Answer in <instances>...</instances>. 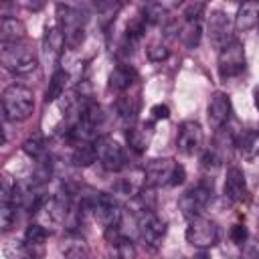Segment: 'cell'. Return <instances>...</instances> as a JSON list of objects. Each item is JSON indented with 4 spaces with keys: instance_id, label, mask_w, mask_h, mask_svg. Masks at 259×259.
I'll return each mask as SVG.
<instances>
[{
    "instance_id": "obj_1",
    "label": "cell",
    "mask_w": 259,
    "mask_h": 259,
    "mask_svg": "<svg viewBox=\"0 0 259 259\" xmlns=\"http://www.w3.org/2000/svg\"><path fill=\"white\" fill-rule=\"evenodd\" d=\"M34 111V93L24 85H8L2 91V113L8 121H24Z\"/></svg>"
},
{
    "instance_id": "obj_2",
    "label": "cell",
    "mask_w": 259,
    "mask_h": 259,
    "mask_svg": "<svg viewBox=\"0 0 259 259\" xmlns=\"http://www.w3.org/2000/svg\"><path fill=\"white\" fill-rule=\"evenodd\" d=\"M0 61H2L4 69L10 71L12 75H28L38 65L36 55L20 40L18 42H2Z\"/></svg>"
},
{
    "instance_id": "obj_3",
    "label": "cell",
    "mask_w": 259,
    "mask_h": 259,
    "mask_svg": "<svg viewBox=\"0 0 259 259\" xmlns=\"http://www.w3.org/2000/svg\"><path fill=\"white\" fill-rule=\"evenodd\" d=\"M83 208L89 210L93 214V219L103 229L117 227L119 221H121V217H123V210H121L119 202L111 194H105V192H97V194L85 198L83 200Z\"/></svg>"
},
{
    "instance_id": "obj_4",
    "label": "cell",
    "mask_w": 259,
    "mask_h": 259,
    "mask_svg": "<svg viewBox=\"0 0 259 259\" xmlns=\"http://www.w3.org/2000/svg\"><path fill=\"white\" fill-rule=\"evenodd\" d=\"M57 22L69 49H79L85 40V18L83 14L67 4L57 6Z\"/></svg>"
},
{
    "instance_id": "obj_5",
    "label": "cell",
    "mask_w": 259,
    "mask_h": 259,
    "mask_svg": "<svg viewBox=\"0 0 259 259\" xmlns=\"http://www.w3.org/2000/svg\"><path fill=\"white\" fill-rule=\"evenodd\" d=\"M184 237H186V243L192 245L194 249H210L219 241V227L210 219L198 214V217L188 219Z\"/></svg>"
},
{
    "instance_id": "obj_6",
    "label": "cell",
    "mask_w": 259,
    "mask_h": 259,
    "mask_svg": "<svg viewBox=\"0 0 259 259\" xmlns=\"http://www.w3.org/2000/svg\"><path fill=\"white\" fill-rule=\"evenodd\" d=\"M219 75L221 79H233L245 71V47L239 38H233L223 49H219Z\"/></svg>"
},
{
    "instance_id": "obj_7",
    "label": "cell",
    "mask_w": 259,
    "mask_h": 259,
    "mask_svg": "<svg viewBox=\"0 0 259 259\" xmlns=\"http://www.w3.org/2000/svg\"><path fill=\"white\" fill-rule=\"evenodd\" d=\"M136 221H138V235L144 241V245L150 249H158L166 235V223L154 212V208L138 210Z\"/></svg>"
},
{
    "instance_id": "obj_8",
    "label": "cell",
    "mask_w": 259,
    "mask_h": 259,
    "mask_svg": "<svg viewBox=\"0 0 259 259\" xmlns=\"http://www.w3.org/2000/svg\"><path fill=\"white\" fill-rule=\"evenodd\" d=\"M95 152H97V160L99 164L107 170V172H119L125 166V154L123 148L109 136H101L95 142Z\"/></svg>"
},
{
    "instance_id": "obj_9",
    "label": "cell",
    "mask_w": 259,
    "mask_h": 259,
    "mask_svg": "<svg viewBox=\"0 0 259 259\" xmlns=\"http://www.w3.org/2000/svg\"><path fill=\"white\" fill-rule=\"evenodd\" d=\"M212 200V186L208 184H196L192 186L188 192H184L178 200V208L182 210V214L186 219L198 217L202 214V210L208 206V202Z\"/></svg>"
},
{
    "instance_id": "obj_10",
    "label": "cell",
    "mask_w": 259,
    "mask_h": 259,
    "mask_svg": "<svg viewBox=\"0 0 259 259\" xmlns=\"http://www.w3.org/2000/svg\"><path fill=\"white\" fill-rule=\"evenodd\" d=\"M204 142V134L198 121H182L178 125V134H176V148L180 154L184 156H194L196 152H200Z\"/></svg>"
},
{
    "instance_id": "obj_11",
    "label": "cell",
    "mask_w": 259,
    "mask_h": 259,
    "mask_svg": "<svg viewBox=\"0 0 259 259\" xmlns=\"http://www.w3.org/2000/svg\"><path fill=\"white\" fill-rule=\"evenodd\" d=\"M233 26H235V22H231L223 10H212L208 14V22H206V34H208L210 45L214 49H223L227 42H231Z\"/></svg>"
},
{
    "instance_id": "obj_12",
    "label": "cell",
    "mask_w": 259,
    "mask_h": 259,
    "mask_svg": "<svg viewBox=\"0 0 259 259\" xmlns=\"http://www.w3.org/2000/svg\"><path fill=\"white\" fill-rule=\"evenodd\" d=\"M231 113H233V105H231V97L223 91H217L212 93L210 101H208V107H206V115H208V123L212 130H221L223 125L229 123L231 119Z\"/></svg>"
},
{
    "instance_id": "obj_13",
    "label": "cell",
    "mask_w": 259,
    "mask_h": 259,
    "mask_svg": "<svg viewBox=\"0 0 259 259\" xmlns=\"http://www.w3.org/2000/svg\"><path fill=\"white\" fill-rule=\"evenodd\" d=\"M176 168V162L172 158H154L144 166L146 172V184L156 188V186H164L170 184L172 172Z\"/></svg>"
},
{
    "instance_id": "obj_14",
    "label": "cell",
    "mask_w": 259,
    "mask_h": 259,
    "mask_svg": "<svg viewBox=\"0 0 259 259\" xmlns=\"http://www.w3.org/2000/svg\"><path fill=\"white\" fill-rule=\"evenodd\" d=\"M225 198L233 204H239L247 198V180L241 168H229L227 176H225V186H223Z\"/></svg>"
},
{
    "instance_id": "obj_15",
    "label": "cell",
    "mask_w": 259,
    "mask_h": 259,
    "mask_svg": "<svg viewBox=\"0 0 259 259\" xmlns=\"http://www.w3.org/2000/svg\"><path fill=\"white\" fill-rule=\"evenodd\" d=\"M259 22V0H245L239 4L237 14H235V30L237 32H247L255 28Z\"/></svg>"
},
{
    "instance_id": "obj_16",
    "label": "cell",
    "mask_w": 259,
    "mask_h": 259,
    "mask_svg": "<svg viewBox=\"0 0 259 259\" xmlns=\"http://www.w3.org/2000/svg\"><path fill=\"white\" fill-rule=\"evenodd\" d=\"M127 144L130 148L136 152V154H144L152 142V136H154V123H134L127 127Z\"/></svg>"
},
{
    "instance_id": "obj_17",
    "label": "cell",
    "mask_w": 259,
    "mask_h": 259,
    "mask_svg": "<svg viewBox=\"0 0 259 259\" xmlns=\"http://www.w3.org/2000/svg\"><path fill=\"white\" fill-rule=\"evenodd\" d=\"M65 36L61 32L59 26H51L47 28L45 36H42V57L49 61V63H57L63 55V49H65Z\"/></svg>"
},
{
    "instance_id": "obj_18",
    "label": "cell",
    "mask_w": 259,
    "mask_h": 259,
    "mask_svg": "<svg viewBox=\"0 0 259 259\" xmlns=\"http://www.w3.org/2000/svg\"><path fill=\"white\" fill-rule=\"evenodd\" d=\"M146 186H148V184H146V172H144V168H136V170H130V174H125L123 178L117 180L115 190H117L119 194H123V196L134 198V196H136L138 192H142Z\"/></svg>"
},
{
    "instance_id": "obj_19",
    "label": "cell",
    "mask_w": 259,
    "mask_h": 259,
    "mask_svg": "<svg viewBox=\"0 0 259 259\" xmlns=\"http://www.w3.org/2000/svg\"><path fill=\"white\" fill-rule=\"evenodd\" d=\"M136 81H138V75L130 65H117L109 75V89L123 93V91H130Z\"/></svg>"
},
{
    "instance_id": "obj_20",
    "label": "cell",
    "mask_w": 259,
    "mask_h": 259,
    "mask_svg": "<svg viewBox=\"0 0 259 259\" xmlns=\"http://www.w3.org/2000/svg\"><path fill=\"white\" fill-rule=\"evenodd\" d=\"M235 146L243 160H255L259 156V132L257 130H245L237 136Z\"/></svg>"
},
{
    "instance_id": "obj_21",
    "label": "cell",
    "mask_w": 259,
    "mask_h": 259,
    "mask_svg": "<svg viewBox=\"0 0 259 259\" xmlns=\"http://www.w3.org/2000/svg\"><path fill=\"white\" fill-rule=\"evenodd\" d=\"M115 109H117V113H119V119L130 127V125H134L136 123V115H138V97H132V95H127L125 91L117 97V101H115Z\"/></svg>"
},
{
    "instance_id": "obj_22",
    "label": "cell",
    "mask_w": 259,
    "mask_h": 259,
    "mask_svg": "<svg viewBox=\"0 0 259 259\" xmlns=\"http://www.w3.org/2000/svg\"><path fill=\"white\" fill-rule=\"evenodd\" d=\"M24 34H26V28L18 18H12V16L2 18V24H0L2 42H18V40L24 38Z\"/></svg>"
},
{
    "instance_id": "obj_23",
    "label": "cell",
    "mask_w": 259,
    "mask_h": 259,
    "mask_svg": "<svg viewBox=\"0 0 259 259\" xmlns=\"http://www.w3.org/2000/svg\"><path fill=\"white\" fill-rule=\"evenodd\" d=\"M71 73L67 69H57L53 75H51V81H49V87L45 91V101L51 103V101H57L63 93H65V87H67V81H69Z\"/></svg>"
},
{
    "instance_id": "obj_24",
    "label": "cell",
    "mask_w": 259,
    "mask_h": 259,
    "mask_svg": "<svg viewBox=\"0 0 259 259\" xmlns=\"http://www.w3.org/2000/svg\"><path fill=\"white\" fill-rule=\"evenodd\" d=\"M97 160V152H95V144L93 142H77L71 154V162L79 168H87Z\"/></svg>"
},
{
    "instance_id": "obj_25",
    "label": "cell",
    "mask_w": 259,
    "mask_h": 259,
    "mask_svg": "<svg viewBox=\"0 0 259 259\" xmlns=\"http://www.w3.org/2000/svg\"><path fill=\"white\" fill-rule=\"evenodd\" d=\"M178 36L186 49L198 47L202 38V22L200 20H184V26L178 30Z\"/></svg>"
},
{
    "instance_id": "obj_26",
    "label": "cell",
    "mask_w": 259,
    "mask_h": 259,
    "mask_svg": "<svg viewBox=\"0 0 259 259\" xmlns=\"http://www.w3.org/2000/svg\"><path fill=\"white\" fill-rule=\"evenodd\" d=\"M49 237V231L45 225H40L38 221L36 223H30L24 231V245L26 247H40Z\"/></svg>"
},
{
    "instance_id": "obj_27",
    "label": "cell",
    "mask_w": 259,
    "mask_h": 259,
    "mask_svg": "<svg viewBox=\"0 0 259 259\" xmlns=\"http://www.w3.org/2000/svg\"><path fill=\"white\" fill-rule=\"evenodd\" d=\"M142 16H144V20H146L148 24H154V26H160V24L164 26V24L168 22V10H166L164 6H160L158 2L146 4Z\"/></svg>"
},
{
    "instance_id": "obj_28",
    "label": "cell",
    "mask_w": 259,
    "mask_h": 259,
    "mask_svg": "<svg viewBox=\"0 0 259 259\" xmlns=\"http://www.w3.org/2000/svg\"><path fill=\"white\" fill-rule=\"evenodd\" d=\"M22 150H24V154H26L28 158L40 160V158L45 156V140H42V136H40V134L30 136V138L22 144Z\"/></svg>"
},
{
    "instance_id": "obj_29",
    "label": "cell",
    "mask_w": 259,
    "mask_h": 259,
    "mask_svg": "<svg viewBox=\"0 0 259 259\" xmlns=\"http://www.w3.org/2000/svg\"><path fill=\"white\" fill-rule=\"evenodd\" d=\"M95 10L103 22H111L119 12V0H95Z\"/></svg>"
},
{
    "instance_id": "obj_30",
    "label": "cell",
    "mask_w": 259,
    "mask_h": 259,
    "mask_svg": "<svg viewBox=\"0 0 259 259\" xmlns=\"http://www.w3.org/2000/svg\"><path fill=\"white\" fill-rule=\"evenodd\" d=\"M146 55H148V59H150L152 63H162V61L168 59L170 49H168V45L162 42V40H152V42L146 47Z\"/></svg>"
},
{
    "instance_id": "obj_31",
    "label": "cell",
    "mask_w": 259,
    "mask_h": 259,
    "mask_svg": "<svg viewBox=\"0 0 259 259\" xmlns=\"http://www.w3.org/2000/svg\"><path fill=\"white\" fill-rule=\"evenodd\" d=\"M16 208L18 206L12 204V202H0V227H2L4 233L10 231V227L16 219Z\"/></svg>"
},
{
    "instance_id": "obj_32",
    "label": "cell",
    "mask_w": 259,
    "mask_h": 259,
    "mask_svg": "<svg viewBox=\"0 0 259 259\" xmlns=\"http://www.w3.org/2000/svg\"><path fill=\"white\" fill-rule=\"evenodd\" d=\"M63 253H65V257H87V255H89V251H87L83 239H73V241H69V245L63 247Z\"/></svg>"
},
{
    "instance_id": "obj_33",
    "label": "cell",
    "mask_w": 259,
    "mask_h": 259,
    "mask_svg": "<svg viewBox=\"0 0 259 259\" xmlns=\"http://www.w3.org/2000/svg\"><path fill=\"white\" fill-rule=\"evenodd\" d=\"M221 162H223V156L219 154V148L204 150V154H202V166L204 168H219Z\"/></svg>"
},
{
    "instance_id": "obj_34",
    "label": "cell",
    "mask_w": 259,
    "mask_h": 259,
    "mask_svg": "<svg viewBox=\"0 0 259 259\" xmlns=\"http://www.w3.org/2000/svg\"><path fill=\"white\" fill-rule=\"evenodd\" d=\"M249 239V231L245 225H233L231 227V241L237 245H245Z\"/></svg>"
},
{
    "instance_id": "obj_35",
    "label": "cell",
    "mask_w": 259,
    "mask_h": 259,
    "mask_svg": "<svg viewBox=\"0 0 259 259\" xmlns=\"http://www.w3.org/2000/svg\"><path fill=\"white\" fill-rule=\"evenodd\" d=\"M204 14V2H194L190 6H186L184 10V20H200Z\"/></svg>"
},
{
    "instance_id": "obj_36",
    "label": "cell",
    "mask_w": 259,
    "mask_h": 259,
    "mask_svg": "<svg viewBox=\"0 0 259 259\" xmlns=\"http://www.w3.org/2000/svg\"><path fill=\"white\" fill-rule=\"evenodd\" d=\"M184 180H186V170H184L182 164L176 162V168L172 172V178H170V184L168 186H180V184H184Z\"/></svg>"
},
{
    "instance_id": "obj_37",
    "label": "cell",
    "mask_w": 259,
    "mask_h": 259,
    "mask_svg": "<svg viewBox=\"0 0 259 259\" xmlns=\"http://www.w3.org/2000/svg\"><path fill=\"white\" fill-rule=\"evenodd\" d=\"M150 113H152L154 119H168V117H170V107H168L166 103H156V105L150 109Z\"/></svg>"
},
{
    "instance_id": "obj_38",
    "label": "cell",
    "mask_w": 259,
    "mask_h": 259,
    "mask_svg": "<svg viewBox=\"0 0 259 259\" xmlns=\"http://www.w3.org/2000/svg\"><path fill=\"white\" fill-rule=\"evenodd\" d=\"M154 2H158L160 6H164L166 10H172V8H178L184 0H154Z\"/></svg>"
},
{
    "instance_id": "obj_39",
    "label": "cell",
    "mask_w": 259,
    "mask_h": 259,
    "mask_svg": "<svg viewBox=\"0 0 259 259\" xmlns=\"http://www.w3.org/2000/svg\"><path fill=\"white\" fill-rule=\"evenodd\" d=\"M26 4H28V8H32V10H38V8L45 4V0H28Z\"/></svg>"
},
{
    "instance_id": "obj_40",
    "label": "cell",
    "mask_w": 259,
    "mask_h": 259,
    "mask_svg": "<svg viewBox=\"0 0 259 259\" xmlns=\"http://www.w3.org/2000/svg\"><path fill=\"white\" fill-rule=\"evenodd\" d=\"M253 101H255V107L259 109V85H257L255 91H253Z\"/></svg>"
},
{
    "instance_id": "obj_41",
    "label": "cell",
    "mask_w": 259,
    "mask_h": 259,
    "mask_svg": "<svg viewBox=\"0 0 259 259\" xmlns=\"http://www.w3.org/2000/svg\"><path fill=\"white\" fill-rule=\"evenodd\" d=\"M235 2H245V0H235Z\"/></svg>"
},
{
    "instance_id": "obj_42",
    "label": "cell",
    "mask_w": 259,
    "mask_h": 259,
    "mask_svg": "<svg viewBox=\"0 0 259 259\" xmlns=\"http://www.w3.org/2000/svg\"><path fill=\"white\" fill-rule=\"evenodd\" d=\"M257 26H259V22H257Z\"/></svg>"
}]
</instances>
